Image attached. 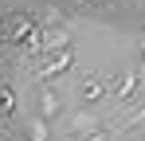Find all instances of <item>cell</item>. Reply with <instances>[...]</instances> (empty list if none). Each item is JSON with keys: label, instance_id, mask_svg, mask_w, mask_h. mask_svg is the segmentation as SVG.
Masks as SVG:
<instances>
[{"label": "cell", "instance_id": "6da1fadb", "mask_svg": "<svg viewBox=\"0 0 145 141\" xmlns=\"http://www.w3.org/2000/svg\"><path fill=\"white\" fill-rule=\"evenodd\" d=\"M110 90H114V74H82L78 78V86H74V98H78V106L82 110H98V106H106L110 102Z\"/></svg>", "mask_w": 145, "mask_h": 141}, {"label": "cell", "instance_id": "7a4b0ae2", "mask_svg": "<svg viewBox=\"0 0 145 141\" xmlns=\"http://www.w3.org/2000/svg\"><path fill=\"white\" fill-rule=\"evenodd\" d=\"M71 67H74V47H67V51H55V55H43L39 63H31V78L39 86H47L55 78H63Z\"/></svg>", "mask_w": 145, "mask_h": 141}, {"label": "cell", "instance_id": "3957f363", "mask_svg": "<svg viewBox=\"0 0 145 141\" xmlns=\"http://www.w3.org/2000/svg\"><path fill=\"white\" fill-rule=\"evenodd\" d=\"M39 27H43V20L35 12H12L8 16V43L12 47H27L39 35Z\"/></svg>", "mask_w": 145, "mask_h": 141}, {"label": "cell", "instance_id": "277c9868", "mask_svg": "<svg viewBox=\"0 0 145 141\" xmlns=\"http://www.w3.org/2000/svg\"><path fill=\"white\" fill-rule=\"evenodd\" d=\"M137 70H118L114 74V90H110V110H125V106H133V98H137Z\"/></svg>", "mask_w": 145, "mask_h": 141}, {"label": "cell", "instance_id": "5b68a950", "mask_svg": "<svg viewBox=\"0 0 145 141\" xmlns=\"http://www.w3.org/2000/svg\"><path fill=\"white\" fill-rule=\"evenodd\" d=\"M16 114H20L16 86H12V82H0V129H4L8 121H16Z\"/></svg>", "mask_w": 145, "mask_h": 141}, {"label": "cell", "instance_id": "8992f818", "mask_svg": "<svg viewBox=\"0 0 145 141\" xmlns=\"http://www.w3.org/2000/svg\"><path fill=\"white\" fill-rule=\"evenodd\" d=\"M141 125H145V98H141V102H133L129 114L121 118V121H114V133H118V137H129V133L141 129Z\"/></svg>", "mask_w": 145, "mask_h": 141}, {"label": "cell", "instance_id": "52a82bcc", "mask_svg": "<svg viewBox=\"0 0 145 141\" xmlns=\"http://www.w3.org/2000/svg\"><path fill=\"white\" fill-rule=\"evenodd\" d=\"M59 114H63V98H59V90H51V86H39V118L55 121Z\"/></svg>", "mask_w": 145, "mask_h": 141}, {"label": "cell", "instance_id": "ba28073f", "mask_svg": "<svg viewBox=\"0 0 145 141\" xmlns=\"http://www.w3.org/2000/svg\"><path fill=\"white\" fill-rule=\"evenodd\" d=\"M24 141H51V121L47 118H27L24 121Z\"/></svg>", "mask_w": 145, "mask_h": 141}, {"label": "cell", "instance_id": "9c48e42d", "mask_svg": "<svg viewBox=\"0 0 145 141\" xmlns=\"http://www.w3.org/2000/svg\"><path fill=\"white\" fill-rule=\"evenodd\" d=\"M71 4H74V8H82V4H90V0H71Z\"/></svg>", "mask_w": 145, "mask_h": 141}, {"label": "cell", "instance_id": "30bf717a", "mask_svg": "<svg viewBox=\"0 0 145 141\" xmlns=\"http://www.w3.org/2000/svg\"><path fill=\"white\" fill-rule=\"evenodd\" d=\"M90 4H118V0H90Z\"/></svg>", "mask_w": 145, "mask_h": 141}, {"label": "cell", "instance_id": "8fae6325", "mask_svg": "<svg viewBox=\"0 0 145 141\" xmlns=\"http://www.w3.org/2000/svg\"><path fill=\"white\" fill-rule=\"evenodd\" d=\"M141 70H145V43H141Z\"/></svg>", "mask_w": 145, "mask_h": 141}, {"label": "cell", "instance_id": "7c38bea8", "mask_svg": "<svg viewBox=\"0 0 145 141\" xmlns=\"http://www.w3.org/2000/svg\"><path fill=\"white\" fill-rule=\"evenodd\" d=\"M137 4H141V8H145V0H137Z\"/></svg>", "mask_w": 145, "mask_h": 141}, {"label": "cell", "instance_id": "4fadbf2b", "mask_svg": "<svg viewBox=\"0 0 145 141\" xmlns=\"http://www.w3.org/2000/svg\"><path fill=\"white\" fill-rule=\"evenodd\" d=\"M141 141H145V133H141Z\"/></svg>", "mask_w": 145, "mask_h": 141}]
</instances>
